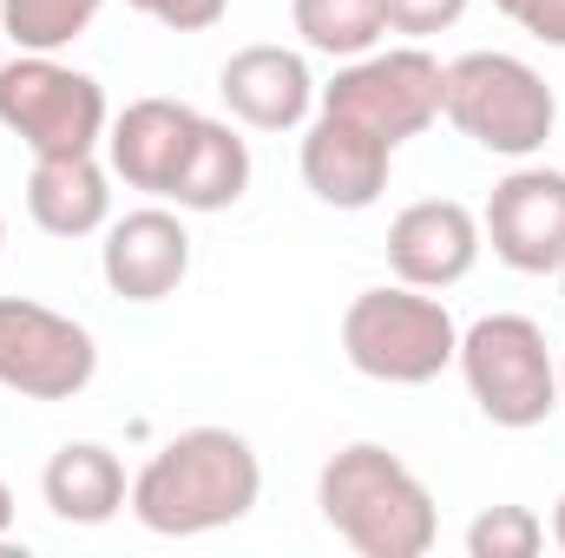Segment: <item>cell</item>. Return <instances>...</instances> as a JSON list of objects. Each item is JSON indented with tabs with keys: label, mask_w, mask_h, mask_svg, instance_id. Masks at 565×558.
<instances>
[{
	"label": "cell",
	"mask_w": 565,
	"mask_h": 558,
	"mask_svg": "<svg viewBox=\"0 0 565 558\" xmlns=\"http://www.w3.org/2000/svg\"><path fill=\"white\" fill-rule=\"evenodd\" d=\"M0 60H7V33H0Z\"/></svg>",
	"instance_id": "83f0119b"
},
{
	"label": "cell",
	"mask_w": 565,
	"mask_h": 558,
	"mask_svg": "<svg viewBox=\"0 0 565 558\" xmlns=\"http://www.w3.org/2000/svg\"><path fill=\"white\" fill-rule=\"evenodd\" d=\"M302 184L329 204V211H369L382 191H388V171H395V144L362 132L355 119H335V112H316L309 132H302Z\"/></svg>",
	"instance_id": "5bb4252c"
},
{
	"label": "cell",
	"mask_w": 565,
	"mask_h": 558,
	"mask_svg": "<svg viewBox=\"0 0 565 558\" xmlns=\"http://www.w3.org/2000/svg\"><path fill=\"white\" fill-rule=\"evenodd\" d=\"M559 408H565V355H559Z\"/></svg>",
	"instance_id": "484cf974"
},
{
	"label": "cell",
	"mask_w": 565,
	"mask_h": 558,
	"mask_svg": "<svg viewBox=\"0 0 565 558\" xmlns=\"http://www.w3.org/2000/svg\"><path fill=\"white\" fill-rule=\"evenodd\" d=\"M40 493H46L53 519H66V526H106V519L126 513L132 480H126V466H119L113 447H99V440H66V447L46 460Z\"/></svg>",
	"instance_id": "2e32d148"
},
{
	"label": "cell",
	"mask_w": 565,
	"mask_h": 558,
	"mask_svg": "<svg viewBox=\"0 0 565 558\" xmlns=\"http://www.w3.org/2000/svg\"><path fill=\"white\" fill-rule=\"evenodd\" d=\"M322 526L362 558H422L440 539V513L422 473L382 440H349L316 473Z\"/></svg>",
	"instance_id": "7a4b0ae2"
},
{
	"label": "cell",
	"mask_w": 565,
	"mask_h": 558,
	"mask_svg": "<svg viewBox=\"0 0 565 558\" xmlns=\"http://www.w3.org/2000/svg\"><path fill=\"white\" fill-rule=\"evenodd\" d=\"M553 546L565 552V493H559V506H553Z\"/></svg>",
	"instance_id": "d4e9b609"
},
{
	"label": "cell",
	"mask_w": 565,
	"mask_h": 558,
	"mask_svg": "<svg viewBox=\"0 0 565 558\" xmlns=\"http://www.w3.org/2000/svg\"><path fill=\"white\" fill-rule=\"evenodd\" d=\"M99 375V342L86 322L33 302L0 296V388L20 401H73Z\"/></svg>",
	"instance_id": "ba28073f"
},
{
	"label": "cell",
	"mask_w": 565,
	"mask_h": 558,
	"mask_svg": "<svg viewBox=\"0 0 565 558\" xmlns=\"http://www.w3.org/2000/svg\"><path fill=\"white\" fill-rule=\"evenodd\" d=\"M342 355L355 375L382 388H427L454 368L460 329L434 289L388 282V289H362L342 309Z\"/></svg>",
	"instance_id": "3957f363"
},
{
	"label": "cell",
	"mask_w": 565,
	"mask_h": 558,
	"mask_svg": "<svg viewBox=\"0 0 565 558\" xmlns=\"http://www.w3.org/2000/svg\"><path fill=\"white\" fill-rule=\"evenodd\" d=\"M99 277L119 302H164L178 296L191 277V230L178 211L164 204H145L106 224V244H99Z\"/></svg>",
	"instance_id": "30bf717a"
},
{
	"label": "cell",
	"mask_w": 565,
	"mask_h": 558,
	"mask_svg": "<svg viewBox=\"0 0 565 558\" xmlns=\"http://www.w3.org/2000/svg\"><path fill=\"white\" fill-rule=\"evenodd\" d=\"M460 382L473 395V408L507 427V433H526L540 420L559 415V355L546 342V329L533 315H480L473 329H460Z\"/></svg>",
	"instance_id": "5b68a950"
},
{
	"label": "cell",
	"mask_w": 565,
	"mask_h": 558,
	"mask_svg": "<svg viewBox=\"0 0 565 558\" xmlns=\"http://www.w3.org/2000/svg\"><path fill=\"white\" fill-rule=\"evenodd\" d=\"M7 533H13V486L0 480V539H7Z\"/></svg>",
	"instance_id": "cb8c5ba5"
},
{
	"label": "cell",
	"mask_w": 565,
	"mask_h": 558,
	"mask_svg": "<svg viewBox=\"0 0 565 558\" xmlns=\"http://www.w3.org/2000/svg\"><path fill=\"white\" fill-rule=\"evenodd\" d=\"M440 119L493 158H533L559 126V99L520 53H460L447 60Z\"/></svg>",
	"instance_id": "277c9868"
},
{
	"label": "cell",
	"mask_w": 565,
	"mask_h": 558,
	"mask_svg": "<svg viewBox=\"0 0 565 558\" xmlns=\"http://www.w3.org/2000/svg\"><path fill=\"white\" fill-rule=\"evenodd\" d=\"M480 250H487L480 217L460 197H422V204L395 211V224H388V270H395V282H415V289H434V296L473 277Z\"/></svg>",
	"instance_id": "8fae6325"
},
{
	"label": "cell",
	"mask_w": 565,
	"mask_h": 558,
	"mask_svg": "<svg viewBox=\"0 0 565 558\" xmlns=\"http://www.w3.org/2000/svg\"><path fill=\"white\" fill-rule=\"evenodd\" d=\"M0 250H7V217H0Z\"/></svg>",
	"instance_id": "4316f807"
},
{
	"label": "cell",
	"mask_w": 565,
	"mask_h": 558,
	"mask_svg": "<svg viewBox=\"0 0 565 558\" xmlns=\"http://www.w3.org/2000/svg\"><path fill=\"white\" fill-rule=\"evenodd\" d=\"M388 7V33H408V40H427V33H447L467 0H382Z\"/></svg>",
	"instance_id": "44dd1931"
},
{
	"label": "cell",
	"mask_w": 565,
	"mask_h": 558,
	"mask_svg": "<svg viewBox=\"0 0 565 558\" xmlns=\"http://www.w3.org/2000/svg\"><path fill=\"white\" fill-rule=\"evenodd\" d=\"M198 132H204V112H198V106H184V99H132V106L106 126V164H113V178H126L132 191L171 204V191H178V178H184V158H191Z\"/></svg>",
	"instance_id": "7c38bea8"
},
{
	"label": "cell",
	"mask_w": 565,
	"mask_h": 558,
	"mask_svg": "<svg viewBox=\"0 0 565 558\" xmlns=\"http://www.w3.org/2000/svg\"><path fill=\"white\" fill-rule=\"evenodd\" d=\"M546 546V519L533 506H487L467 526V558H533Z\"/></svg>",
	"instance_id": "ffe728a7"
},
{
	"label": "cell",
	"mask_w": 565,
	"mask_h": 558,
	"mask_svg": "<svg viewBox=\"0 0 565 558\" xmlns=\"http://www.w3.org/2000/svg\"><path fill=\"white\" fill-rule=\"evenodd\" d=\"M480 237L493 257L520 277H559L565 264V171L553 164H520L493 184L480 211Z\"/></svg>",
	"instance_id": "9c48e42d"
},
{
	"label": "cell",
	"mask_w": 565,
	"mask_h": 558,
	"mask_svg": "<svg viewBox=\"0 0 565 558\" xmlns=\"http://www.w3.org/2000/svg\"><path fill=\"white\" fill-rule=\"evenodd\" d=\"M217 99L250 132H296L316 112V79L309 60L289 46H237L217 73Z\"/></svg>",
	"instance_id": "4fadbf2b"
},
{
	"label": "cell",
	"mask_w": 565,
	"mask_h": 558,
	"mask_svg": "<svg viewBox=\"0 0 565 558\" xmlns=\"http://www.w3.org/2000/svg\"><path fill=\"white\" fill-rule=\"evenodd\" d=\"M26 217L46 237H93L113 224V171L86 158H33L26 171Z\"/></svg>",
	"instance_id": "9a60e30c"
},
{
	"label": "cell",
	"mask_w": 565,
	"mask_h": 558,
	"mask_svg": "<svg viewBox=\"0 0 565 558\" xmlns=\"http://www.w3.org/2000/svg\"><path fill=\"white\" fill-rule=\"evenodd\" d=\"M126 7H139L145 20H158L171 33H211L231 13V0H126Z\"/></svg>",
	"instance_id": "7402d4cb"
},
{
	"label": "cell",
	"mask_w": 565,
	"mask_h": 558,
	"mask_svg": "<svg viewBox=\"0 0 565 558\" xmlns=\"http://www.w3.org/2000/svg\"><path fill=\"white\" fill-rule=\"evenodd\" d=\"M0 126L33 158H86L106 144L113 106L106 86L60 53H13L0 60Z\"/></svg>",
	"instance_id": "8992f818"
},
{
	"label": "cell",
	"mask_w": 565,
	"mask_h": 558,
	"mask_svg": "<svg viewBox=\"0 0 565 558\" xmlns=\"http://www.w3.org/2000/svg\"><path fill=\"white\" fill-rule=\"evenodd\" d=\"M264 500V460L237 427H184L139 473L126 513L158 539H204L250 519Z\"/></svg>",
	"instance_id": "6da1fadb"
},
{
	"label": "cell",
	"mask_w": 565,
	"mask_h": 558,
	"mask_svg": "<svg viewBox=\"0 0 565 558\" xmlns=\"http://www.w3.org/2000/svg\"><path fill=\"white\" fill-rule=\"evenodd\" d=\"M244 191H250V144L237 139V126L204 119V132H198L191 158H184V178L171 191V204L191 211V217H211V211H231Z\"/></svg>",
	"instance_id": "e0dca14e"
},
{
	"label": "cell",
	"mask_w": 565,
	"mask_h": 558,
	"mask_svg": "<svg viewBox=\"0 0 565 558\" xmlns=\"http://www.w3.org/2000/svg\"><path fill=\"white\" fill-rule=\"evenodd\" d=\"M289 20H296L302 46L329 53V60H362L388 33V7L382 0H289Z\"/></svg>",
	"instance_id": "ac0fdd59"
},
{
	"label": "cell",
	"mask_w": 565,
	"mask_h": 558,
	"mask_svg": "<svg viewBox=\"0 0 565 558\" xmlns=\"http://www.w3.org/2000/svg\"><path fill=\"white\" fill-rule=\"evenodd\" d=\"M513 26H526L533 40H546V46H559L565 53V0H493Z\"/></svg>",
	"instance_id": "603a6c76"
},
{
	"label": "cell",
	"mask_w": 565,
	"mask_h": 558,
	"mask_svg": "<svg viewBox=\"0 0 565 558\" xmlns=\"http://www.w3.org/2000/svg\"><path fill=\"white\" fill-rule=\"evenodd\" d=\"M440 99H447V66L427 53L422 40L408 46H375L362 60H342V73L329 86H316V112H335V119H355L362 132L388 139L395 151L408 139H422L427 126L440 119Z\"/></svg>",
	"instance_id": "52a82bcc"
},
{
	"label": "cell",
	"mask_w": 565,
	"mask_h": 558,
	"mask_svg": "<svg viewBox=\"0 0 565 558\" xmlns=\"http://www.w3.org/2000/svg\"><path fill=\"white\" fill-rule=\"evenodd\" d=\"M559 282H565V264H559Z\"/></svg>",
	"instance_id": "f1b7e54d"
},
{
	"label": "cell",
	"mask_w": 565,
	"mask_h": 558,
	"mask_svg": "<svg viewBox=\"0 0 565 558\" xmlns=\"http://www.w3.org/2000/svg\"><path fill=\"white\" fill-rule=\"evenodd\" d=\"M106 0H0V33L13 53H66Z\"/></svg>",
	"instance_id": "d6986e66"
}]
</instances>
